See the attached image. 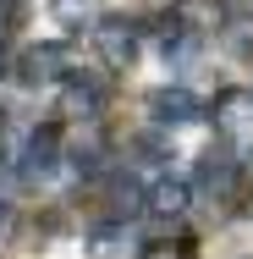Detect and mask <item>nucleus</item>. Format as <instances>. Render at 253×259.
Masks as SVG:
<instances>
[{
    "instance_id": "obj_8",
    "label": "nucleus",
    "mask_w": 253,
    "mask_h": 259,
    "mask_svg": "<svg viewBox=\"0 0 253 259\" xmlns=\"http://www.w3.org/2000/svg\"><path fill=\"white\" fill-rule=\"evenodd\" d=\"M176 28L182 33H215L220 28V6L215 0H182L176 6Z\"/></svg>"
},
{
    "instance_id": "obj_6",
    "label": "nucleus",
    "mask_w": 253,
    "mask_h": 259,
    "mask_svg": "<svg viewBox=\"0 0 253 259\" xmlns=\"http://www.w3.org/2000/svg\"><path fill=\"white\" fill-rule=\"evenodd\" d=\"M50 11L66 33H83V28H99L105 22V0H55Z\"/></svg>"
},
{
    "instance_id": "obj_9",
    "label": "nucleus",
    "mask_w": 253,
    "mask_h": 259,
    "mask_svg": "<svg viewBox=\"0 0 253 259\" xmlns=\"http://www.w3.org/2000/svg\"><path fill=\"white\" fill-rule=\"evenodd\" d=\"M99 105H105V89L88 83V77H72L66 94H61V110H66V116H94Z\"/></svg>"
},
{
    "instance_id": "obj_14",
    "label": "nucleus",
    "mask_w": 253,
    "mask_h": 259,
    "mask_svg": "<svg viewBox=\"0 0 253 259\" xmlns=\"http://www.w3.org/2000/svg\"><path fill=\"white\" fill-rule=\"evenodd\" d=\"M242 259H248V254H242Z\"/></svg>"
},
{
    "instance_id": "obj_3",
    "label": "nucleus",
    "mask_w": 253,
    "mask_h": 259,
    "mask_svg": "<svg viewBox=\"0 0 253 259\" xmlns=\"http://www.w3.org/2000/svg\"><path fill=\"white\" fill-rule=\"evenodd\" d=\"M149 116L154 121H171V127H182V121H198L204 105L193 89H182V83H171V89H154L149 94Z\"/></svg>"
},
{
    "instance_id": "obj_4",
    "label": "nucleus",
    "mask_w": 253,
    "mask_h": 259,
    "mask_svg": "<svg viewBox=\"0 0 253 259\" xmlns=\"http://www.w3.org/2000/svg\"><path fill=\"white\" fill-rule=\"evenodd\" d=\"M187 204H193V182H182V177H160L149 193H143V209H149L154 221H182Z\"/></svg>"
},
{
    "instance_id": "obj_2",
    "label": "nucleus",
    "mask_w": 253,
    "mask_h": 259,
    "mask_svg": "<svg viewBox=\"0 0 253 259\" xmlns=\"http://www.w3.org/2000/svg\"><path fill=\"white\" fill-rule=\"evenodd\" d=\"M231 188H237V160H231V149H226V144L204 149V160H198V193L204 199H226Z\"/></svg>"
},
{
    "instance_id": "obj_1",
    "label": "nucleus",
    "mask_w": 253,
    "mask_h": 259,
    "mask_svg": "<svg viewBox=\"0 0 253 259\" xmlns=\"http://www.w3.org/2000/svg\"><path fill=\"white\" fill-rule=\"evenodd\" d=\"M66 72H72V61H66L61 45H28V55L17 61V77H22L28 89H44V83L66 77Z\"/></svg>"
},
{
    "instance_id": "obj_11",
    "label": "nucleus",
    "mask_w": 253,
    "mask_h": 259,
    "mask_svg": "<svg viewBox=\"0 0 253 259\" xmlns=\"http://www.w3.org/2000/svg\"><path fill=\"white\" fill-rule=\"evenodd\" d=\"M11 232H17V209L0 204V243H11Z\"/></svg>"
},
{
    "instance_id": "obj_10",
    "label": "nucleus",
    "mask_w": 253,
    "mask_h": 259,
    "mask_svg": "<svg viewBox=\"0 0 253 259\" xmlns=\"http://www.w3.org/2000/svg\"><path fill=\"white\" fill-rule=\"evenodd\" d=\"M220 45L231 61H253V17H231L220 22Z\"/></svg>"
},
{
    "instance_id": "obj_7",
    "label": "nucleus",
    "mask_w": 253,
    "mask_h": 259,
    "mask_svg": "<svg viewBox=\"0 0 253 259\" xmlns=\"http://www.w3.org/2000/svg\"><path fill=\"white\" fill-rule=\"evenodd\" d=\"M99 55L110 66H132V55H138L132 28H127V22H99Z\"/></svg>"
},
{
    "instance_id": "obj_12",
    "label": "nucleus",
    "mask_w": 253,
    "mask_h": 259,
    "mask_svg": "<svg viewBox=\"0 0 253 259\" xmlns=\"http://www.w3.org/2000/svg\"><path fill=\"white\" fill-rule=\"evenodd\" d=\"M0 17H6V0H0Z\"/></svg>"
},
{
    "instance_id": "obj_13",
    "label": "nucleus",
    "mask_w": 253,
    "mask_h": 259,
    "mask_svg": "<svg viewBox=\"0 0 253 259\" xmlns=\"http://www.w3.org/2000/svg\"><path fill=\"white\" fill-rule=\"evenodd\" d=\"M0 66H6V50H0Z\"/></svg>"
},
{
    "instance_id": "obj_5",
    "label": "nucleus",
    "mask_w": 253,
    "mask_h": 259,
    "mask_svg": "<svg viewBox=\"0 0 253 259\" xmlns=\"http://www.w3.org/2000/svg\"><path fill=\"white\" fill-rule=\"evenodd\" d=\"M55 165H61V138H55L50 127H39V133L28 138V149H22V165H17V171H22L28 182H50Z\"/></svg>"
}]
</instances>
